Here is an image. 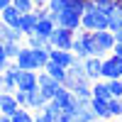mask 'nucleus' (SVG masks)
Instances as JSON below:
<instances>
[{
  "instance_id": "obj_40",
  "label": "nucleus",
  "mask_w": 122,
  "mask_h": 122,
  "mask_svg": "<svg viewBox=\"0 0 122 122\" xmlns=\"http://www.w3.org/2000/svg\"><path fill=\"white\" fill-rule=\"evenodd\" d=\"M0 122H12V117H7V115H3V112H0Z\"/></svg>"
},
{
  "instance_id": "obj_21",
  "label": "nucleus",
  "mask_w": 122,
  "mask_h": 122,
  "mask_svg": "<svg viewBox=\"0 0 122 122\" xmlns=\"http://www.w3.org/2000/svg\"><path fill=\"white\" fill-rule=\"evenodd\" d=\"M49 49H51V46H37V49H32V54H34V64H37V71H42V68H44V64L49 61Z\"/></svg>"
},
{
  "instance_id": "obj_29",
  "label": "nucleus",
  "mask_w": 122,
  "mask_h": 122,
  "mask_svg": "<svg viewBox=\"0 0 122 122\" xmlns=\"http://www.w3.org/2000/svg\"><path fill=\"white\" fill-rule=\"evenodd\" d=\"M5 39H10V42H25V34L20 32V27H7L5 29Z\"/></svg>"
},
{
  "instance_id": "obj_23",
  "label": "nucleus",
  "mask_w": 122,
  "mask_h": 122,
  "mask_svg": "<svg viewBox=\"0 0 122 122\" xmlns=\"http://www.w3.org/2000/svg\"><path fill=\"white\" fill-rule=\"evenodd\" d=\"M120 27H122V12L115 10V12L107 15V29H110V32H117Z\"/></svg>"
},
{
  "instance_id": "obj_41",
  "label": "nucleus",
  "mask_w": 122,
  "mask_h": 122,
  "mask_svg": "<svg viewBox=\"0 0 122 122\" xmlns=\"http://www.w3.org/2000/svg\"><path fill=\"white\" fill-rule=\"evenodd\" d=\"M93 122H107V120H98V117H95V120H93Z\"/></svg>"
},
{
  "instance_id": "obj_10",
  "label": "nucleus",
  "mask_w": 122,
  "mask_h": 122,
  "mask_svg": "<svg viewBox=\"0 0 122 122\" xmlns=\"http://www.w3.org/2000/svg\"><path fill=\"white\" fill-rule=\"evenodd\" d=\"M44 103H46V98L42 95L39 86H34V88H29V90H27V103H25L27 110H34V112H39V110L44 107Z\"/></svg>"
},
{
  "instance_id": "obj_9",
  "label": "nucleus",
  "mask_w": 122,
  "mask_h": 122,
  "mask_svg": "<svg viewBox=\"0 0 122 122\" xmlns=\"http://www.w3.org/2000/svg\"><path fill=\"white\" fill-rule=\"evenodd\" d=\"M15 61H17V66L22 68V71H37V64H34V54H32V49H29V46H25V44H22V49L17 51Z\"/></svg>"
},
{
  "instance_id": "obj_33",
  "label": "nucleus",
  "mask_w": 122,
  "mask_h": 122,
  "mask_svg": "<svg viewBox=\"0 0 122 122\" xmlns=\"http://www.w3.org/2000/svg\"><path fill=\"white\" fill-rule=\"evenodd\" d=\"M112 56H117V59H122V44H117L115 42V46H112V51H110Z\"/></svg>"
},
{
  "instance_id": "obj_28",
  "label": "nucleus",
  "mask_w": 122,
  "mask_h": 122,
  "mask_svg": "<svg viewBox=\"0 0 122 122\" xmlns=\"http://www.w3.org/2000/svg\"><path fill=\"white\" fill-rule=\"evenodd\" d=\"M107 110L112 117H122V98H110L107 100Z\"/></svg>"
},
{
  "instance_id": "obj_1",
  "label": "nucleus",
  "mask_w": 122,
  "mask_h": 122,
  "mask_svg": "<svg viewBox=\"0 0 122 122\" xmlns=\"http://www.w3.org/2000/svg\"><path fill=\"white\" fill-rule=\"evenodd\" d=\"M71 51H73L76 56H81V59H86V56H98V46H95L93 32H88V29H76V32H73Z\"/></svg>"
},
{
  "instance_id": "obj_20",
  "label": "nucleus",
  "mask_w": 122,
  "mask_h": 122,
  "mask_svg": "<svg viewBox=\"0 0 122 122\" xmlns=\"http://www.w3.org/2000/svg\"><path fill=\"white\" fill-rule=\"evenodd\" d=\"M54 20L51 17H42V20H37V27H34V34H39V37H44V39H49V34L54 32Z\"/></svg>"
},
{
  "instance_id": "obj_25",
  "label": "nucleus",
  "mask_w": 122,
  "mask_h": 122,
  "mask_svg": "<svg viewBox=\"0 0 122 122\" xmlns=\"http://www.w3.org/2000/svg\"><path fill=\"white\" fill-rule=\"evenodd\" d=\"M32 120H34V112L27 110V107H22V105H20L17 112L12 115V122H32Z\"/></svg>"
},
{
  "instance_id": "obj_17",
  "label": "nucleus",
  "mask_w": 122,
  "mask_h": 122,
  "mask_svg": "<svg viewBox=\"0 0 122 122\" xmlns=\"http://www.w3.org/2000/svg\"><path fill=\"white\" fill-rule=\"evenodd\" d=\"M17 90H29L37 86V71H22V73L17 76Z\"/></svg>"
},
{
  "instance_id": "obj_38",
  "label": "nucleus",
  "mask_w": 122,
  "mask_h": 122,
  "mask_svg": "<svg viewBox=\"0 0 122 122\" xmlns=\"http://www.w3.org/2000/svg\"><path fill=\"white\" fill-rule=\"evenodd\" d=\"M34 7H46V0H32Z\"/></svg>"
},
{
  "instance_id": "obj_6",
  "label": "nucleus",
  "mask_w": 122,
  "mask_h": 122,
  "mask_svg": "<svg viewBox=\"0 0 122 122\" xmlns=\"http://www.w3.org/2000/svg\"><path fill=\"white\" fill-rule=\"evenodd\" d=\"M93 39H95V46H98V56H105V54L112 51L115 34L110 32V29H98V32H93Z\"/></svg>"
},
{
  "instance_id": "obj_22",
  "label": "nucleus",
  "mask_w": 122,
  "mask_h": 122,
  "mask_svg": "<svg viewBox=\"0 0 122 122\" xmlns=\"http://www.w3.org/2000/svg\"><path fill=\"white\" fill-rule=\"evenodd\" d=\"M93 120H95V112L90 110V100H88V103H83V107L73 115V122H93Z\"/></svg>"
},
{
  "instance_id": "obj_39",
  "label": "nucleus",
  "mask_w": 122,
  "mask_h": 122,
  "mask_svg": "<svg viewBox=\"0 0 122 122\" xmlns=\"http://www.w3.org/2000/svg\"><path fill=\"white\" fill-rule=\"evenodd\" d=\"M10 3H12V0H0V10H5V7H7Z\"/></svg>"
},
{
  "instance_id": "obj_16",
  "label": "nucleus",
  "mask_w": 122,
  "mask_h": 122,
  "mask_svg": "<svg viewBox=\"0 0 122 122\" xmlns=\"http://www.w3.org/2000/svg\"><path fill=\"white\" fill-rule=\"evenodd\" d=\"M90 110L95 112L98 120H112V115H110V110H107V100H100V98H90Z\"/></svg>"
},
{
  "instance_id": "obj_13",
  "label": "nucleus",
  "mask_w": 122,
  "mask_h": 122,
  "mask_svg": "<svg viewBox=\"0 0 122 122\" xmlns=\"http://www.w3.org/2000/svg\"><path fill=\"white\" fill-rule=\"evenodd\" d=\"M17 100H15V93H0V112L7 115V117H12L17 112Z\"/></svg>"
},
{
  "instance_id": "obj_27",
  "label": "nucleus",
  "mask_w": 122,
  "mask_h": 122,
  "mask_svg": "<svg viewBox=\"0 0 122 122\" xmlns=\"http://www.w3.org/2000/svg\"><path fill=\"white\" fill-rule=\"evenodd\" d=\"M3 49H5L7 59H15V56H17V51L22 49V42H10V39H5V42H3Z\"/></svg>"
},
{
  "instance_id": "obj_7",
  "label": "nucleus",
  "mask_w": 122,
  "mask_h": 122,
  "mask_svg": "<svg viewBox=\"0 0 122 122\" xmlns=\"http://www.w3.org/2000/svg\"><path fill=\"white\" fill-rule=\"evenodd\" d=\"M103 78H122V59L112 56V54H105L103 56Z\"/></svg>"
},
{
  "instance_id": "obj_15",
  "label": "nucleus",
  "mask_w": 122,
  "mask_h": 122,
  "mask_svg": "<svg viewBox=\"0 0 122 122\" xmlns=\"http://www.w3.org/2000/svg\"><path fill=\"white\" fill-rule=\"evenodd\" d=\"M20 15H22V12H20L12 3H10L5 10H0V20H3L7 27H17V25H20Z\"/></svg>"
},
{
  "instance_id": "obj_35",
  "label": "nucleus",
  "mask_w": 122,
  "mask_h": 122,
  "mask_svg": "<svg viewBox=\"0 0 122 122\" xmlns=\"http://www.w3.org/2000/svg\"><path fill=\"white\" fill-rule=\"evenodd\" d=\"M5 29H7V25L3 22V20H0V42H3V39H5Z\"/></svg>"
},
{
  "instance_id": "obj_4",
  "label": "nucleus",
  "mask_w": 122,
  "mask_h": 122,
  "mask_svg": "<svg viewBox=\"0 0 122 122\" xmlns=\"http://www.w3.org/2000/svg\"><path fill=\"white\" fill-rule=\"evenodd\" d=\"M46 42H49L51 49H68V51H71V44H73V29H66V27H59L56 25Z\"/></svg>"
},
{
  "instance_id": "obj_11",
  "label": "nucleus",
  "mask_w": 122,
  "mask_h": 122,
  "mask_svg": "<svg viewBox=\"0 0 122 122\" xmlns=\"http://www.w3.org/2000/svg\"><path fill=\"white\" fill-rule=\"evenodd\" d=\"M49 59L56 61V64H61L64 68H68L71 64H73L76 54H73V51H68V49H49Z\"/></svg>"
},
{
  "instance_id": "obj_32",
  "label": "nucleus",
  "mask_w": 122,
  "mask_h": 122,
  "mask_svg": "<svg viewBox=\"0 0 122 122\" xmlns=\"http://www.w3.org/2000/svg\"><path fill=\"white\" fill-rule=\"evenodd\" d=\"M54 122H73V117H71V115H66V112H59Z\"/></svg>"
},
{
  "instance_id": "obj_34",
  "label": "nucleus",
  "mask_w": 122,
  "mask_h": 122,
  "mask_svg": "<svg viewBox=\"0 0 122 122\" xmlns=\"http://www.w3.org/2000/svg\"><path fill=\"white\" fill-rule=\"evenodd\" d=\"M7 54H5V49H3V42H0V64H3V66H7Z\"/></svg>"
},
{
  "instance_id": "obj_30",
  "label": "nucleus",
  "mask_w": 122,
  "mask_h": 122,
  "mask_svg": "<svg viewBox=\"0 0 122 122\" xmlns=\"http://www.w3.org/2000/svg\"><path fill=\"white\" fill-rule=\"evenodd\" d=\"M12 5L20 10V12H32V10H34V3H32V0H12Z\"/></svg>"
},
{
  "instance_id": "obj_3",
  "label": "nucleus",
  "mask_w": 122,
  "mask_h": 122,
  "mask_svg": "<svg viewBox=\"0 0 122 122\" xmlns=\"http://www.w3.org/2000/svg\"><path fill=\"white\" fill-rule=\"evenodd\" d=\"M81 29H88V32L107 29V15L98 12V10H86V12L81 15Z\"/></svg>"
},
{
  "instance_id": "obj_31",
  "label": "nucleus",
  "mask_w": 122,
  "mask_h": 122,
  "mask_svg": "<svg viewBox=\"0 0 122 122\" xmlns=\"http://www.w3.org/2000/svg\"><path fill=\"white\" fill-rule=\"evenodd\" d=\"M15 90H17V83L3 76V81H0V93H15Z\"/></svg>"
},
{
  "instance_id": "obj_12",
  "label": "nucleus",
  "mask_w": 122,
  "mask_h": 122,
  "mask_svg": "<svg viewBox=\"0 0 122 122\" xmlns=\"http://www.w3.org/2000/svg\"><path fill=\"white\" fill-rule=\"evenodd\" d=\"M86 10H98V12H103V15H110V12L117 10V0H88Z\"/></svg>"
},
{
  "instance_id": "obj_8",
  "label": "nucleus",
  "mask_w": 122,
  "mask_h": 122,
  "mask_svg": "<svg viewBox=\"0 0 122 122\" xmlns=\"http://www.w3.org/2000/svg\"><path fill=\"white\" fill-rule=\"evenodd\" d=\"M83 68H86V78L93 83V81L103 78V56H86L83 59Z\"/></svg>"
},
{
  "instance_id": "obj_2",
  "label": "nucleus",
  "mask_w": 122,
  "mask_h": 122,
  "mask_svg": "<svg viewBox=\"0 0 122 122\" xmlns=\"http://www.w3.org/2000/svg\"><path fill=\"white\" fill-rule=\"evenodd\" d=\"M64 86L66 90H71L76 98H81V100H90L93 98V93H90V81L88 78H76V76H71L68 71H66V78H64Z\"/></svg>"
},
{
  "instance_id": "obj_36",
  "label": "nucleus",
  "mask_w": 122,
  "mask_h": 122,
  "mask_svg": "<svg viewBox=\"0 0 122 122\" xmlns=\"http://www.w3.org/2000/svg\"><path fill=\"white\" fill-rule=\"evenodd\" d=\"M112 34H115V42H117V44H122V27L117 29V32H112Z\"/></svg>"
},
{
  "instance_id": "obj_14",
  "label": "nucleus",
  "mask_w": 122,
  "mask_h": 122,
  "mask_svg": "<svg viewBox=\"0 0 122 122\" xmlns=\"http://www.w3.org/2000/svg\"><path fill=\"white\" fill-rule=\"evenodd\" d=\"M20 32H22L25 37L27 34H34V27H37V15H34V10L32 12H22L20 15Z\"/></svg>"
},
{
  "instance_id": "obj_5",
  "label": "nucleus",
  "mask_w": 122,
  "mask_h": 122,
  "mask_svg": "<svg viewBox=\"0 0 122 122\" xmlns=\"http://www.w3.org/2000/svg\"><path fill=\"white\" fill-rule=\"evenodd\" d=\"M37 86H39V90H42V95L46 100H51L56 95V90L61 88V83H59L56 78H51L46 71H37Z\"/></svg>"
},
{
  "instance_id": "obj_37",
  "label": "nucleus",
  "mask_w": 122,
  "mask_h": 122,
  "mask_svg": "<svg viewBox=\"0 0 122 122\" xmlns=\"http://www.w3.org/2000/svg\"><path fill=\"white\" fill-rule=\"evenodd\" d=\"M32 122H46V120H44L42 112H34V120H32Z\"/></svg>"
},
{
  "instance_id": "obj_19",
  "label": "nucleus",
  "mask_w": 122,
  "mask_h": 122,
  "mask_svg": "<svg viewBox=\"0 0 122 122\" xmlns=\"http://www.w3.org/2000/svg\"><path fill=\"white\" fill-rule=\"evenodd\" d=\"M90 93H93V98H100V100H110L112 95H110V90H107V83H105V78H98L90 83Z\"/></svg>"
},
{
  "instance_id": "obj_24",
  "label": "nucleus",
  "mask_w": 122,
  "mask_h": 122,
  "mask_svg": "<svg viewBox=\"0 0 122 122\" xmlns=\"http://www.w3.org/2000/svg\"><path fill=\"white\" fill-rule=\"evenodd\" d=\"M107 90L112 98H122V78H107Z\"/></svg>"
},
{
  "instance_id": "obj_26",
  "label": "nucleus",
  "mask_w": 122,
  "mask_h": 122,
  "mask_svg": "<svg viewBox=\"0 0 122 122\" xmlns=\"http://www.w3.org/2000/svg\"><path fill=\"white\" fill-rule=\"evenodd\" d=\"M25 46H29V49H37V46H49V42H46V39L44 37H39V34H27L25 37Z\"/></svg>"
},
{
  "instance_id": "obj_18",
  "label": "nucleus",
  "mask_w": 122,
  "mask_h": 122,
  "mask_svg": "<svg viewBox=\"0 0 122 122\" xmlns=\"http://www.w3.org/2000/svg\"><path fill=\"white\" fill-rule=\"evenodd\" d=\"M42 71H46V73L51 76V78H56L59 83H64V78H66V68L61 66V64H56V61H51V59L44 64V68H42Z\"/></svg>"
}]
</instances>
